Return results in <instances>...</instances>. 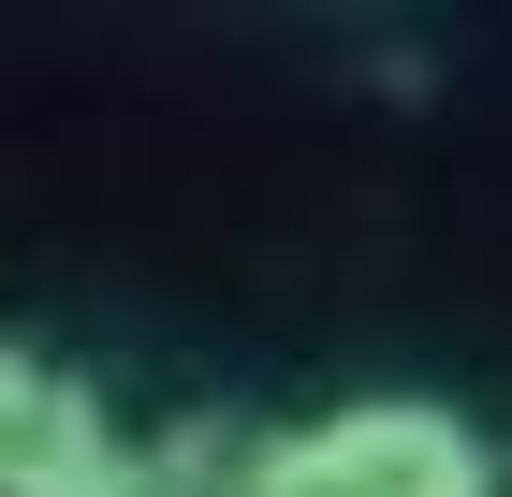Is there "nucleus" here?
<instances>
[{"label": "nucleus", "mask_w": 512, "mask_h": 497, "mask_svg": "<svg viewBox=\"0 0 512 497\" xmlns=\"http://www.w3.org/2000/svg\"><path fill=\"white\" fill-rule=\"evenodd\" d=\"M118 468H132L118 395L88 381L74 351L0 337V497H103Z\"/></svg>", "instance_id": "2"}, {"label": "nucleus", "mask_w": 512, "mask_h": 497, "mask_svg": "<svg viewBox=\"0 0 512 497\" xmlns=\"http://www.w3.org/2000/svg\"><path fill=\"white\" fill-rule=\"evenodd\" d=\"M498 483H512V454L454 395L395 381V395H337L308 424H264L235 497H498Z\"/></svg>", "instance_id": "1"}, {"label": "nucleus", "mask_w": 512, "mask_h": 497, "mask_svg": "<svg viewBox=\"0 0 512 497\" xmlns=\"http://www.w3.org/2000/svg\"><path fill=\"white\" fill-rule=\"evenodd\" d=\"M249 454H264V424H249V410H176V424L132 439V468H118L103 497H235Z\"/></svg>", "instance_id": "3"}]
</instances>
